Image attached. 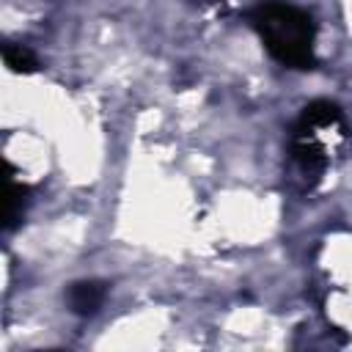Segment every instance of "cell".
Here are the masks:
<instances>
[{
    "label": "cell",
    "instance_id": "4",
    "mask_svg": "<svg viewBox=\"0 0 352 352\" xmlns=\"http://www.w3.org/2000/svg\"><path fill=\"white\" fill-rule=\"evenodd\" d=\"M3 60H6V66H8L14 74H30V72L38 69L36 55H33L25 44H6V47H3Z\"/></svg>",
    "mask_w": 352,
    "mask_h": 352
},
{
    "label": "cell",
    "instance_id": "1",
    "mask_svg": "<svg viewBox=\"0 0 352 352\" xmlns=\"http://www.w3.org/2000/svg\"><path fill=\"white\" fill-rule=\"evenodd\" d=\"M250 25L258 33L264 50L289 69H314L316 66V22L308 11L270 0L250 11Z\"/></svg>",
    "mask_w": 352,
    "mask_h": 352
},
{
    "label": "cell",
    "instance_id": "2",
    "mask_svg": "<svg viewBox=\"0 0 352 352\" xmlns=\"http://www.w3.org/2000/svg\"><path fill=\"white\" fill-rule=\"evenodd\" d=\"M104 294H107V286L104 283H99V280H80V283H72V289L66 294V302H69V311L72 314L91 316L104 302Z\"/></svg>",
    "mask_w": 352,
    "mask_h": 352
},
{
    "label": "cell",
    "instance_id": "3",
    "mask_svg": "<svg viewBox=\"0 0 352 352\" xmlns=\"http://www.w3.org/2000/svg\"><path fill=\"white\" fill-rule=\"evenodd\" d=\"M28 195H30V190L25 184H19L14 179L6 182V206H3V228L6 231H11L22 220L25 206H28Z\"/></svg>",
    "mask_w": 352,
    "mask_h": 352
}]
</instances>
